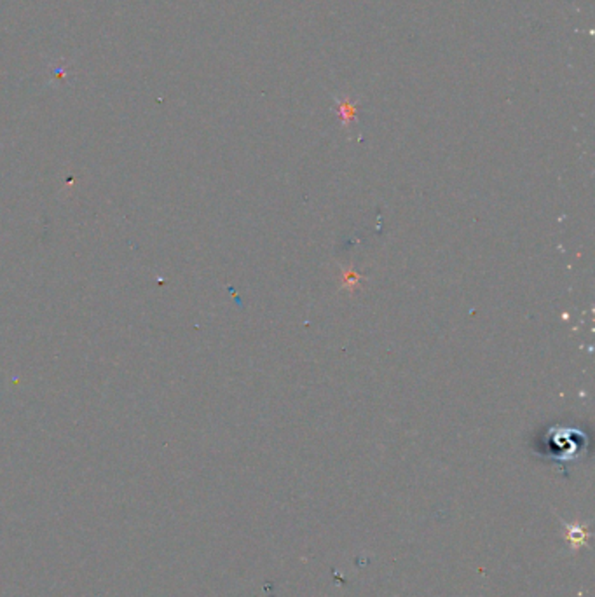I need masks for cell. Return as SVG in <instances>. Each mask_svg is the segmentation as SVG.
I'll return each mask as SVG.
<instances>
[{"mask_svg": "<svg viewBox=\"0 0 595 597\" xmlns=\"http://www.w3.org/2000/svg\"><path fill=\"white\" fill-rule=\"evenodd\" d=\"M564 538H566L567 545H569L573 550H580L581 547H585L590 538V531L585 524L581 522H571L566 524L564 527Z\"/></svg>", "mask_w": 595, "mask_h": 597, "instance_id": "cell-1", "label": "cell"}]
</instances>
